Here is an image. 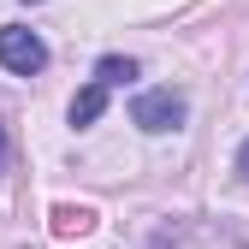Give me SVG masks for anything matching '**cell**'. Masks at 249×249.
Listing matches in <instances>:
<instances>
[{
  "mask_svg": "<svg viewBox=\"0 0 249 249\" xmlns=\"http://www.w3.org/2000/svg\"><path fill=\"white\" fill-rule=\"evenodd\" d=\"M0 160H6V131H0Z\"/></svg>",
  "mask_w": 249,
  "mask_h": 249,
  "instance_id": "cell-7",
  "label": "cell"
},
{
  "mask_svg": "<svg viewBox=\"0 0 249 249\" xmlns=\"http://www.w3.org/2000/svg\"><path fill=\"white\" fill-rule=\"evenodd\" d=\"M95 77H101L107 89H119V83H131V77H137V59H124V53H107L101 66H95Z\"/></svg>",
  "mask_w": 249,
  "mask_h": 249,
  "instance_id": "cell-5",
  "label": "cell"
},
{
  "mask_svg": "<svg viewBox=\"0 0 249 249\" xmlns=\"http://www.w3.org/2000/svg\"><path fill=\"white\" fill-rule=\"evenodd\" d=\"M184 113H190V107H184V95H178V89H142V95L131 101V124H142L148 137L178 131V124H184Z\"/></svg>",
  "mask_w": 249,
  "mask_h": 249,
  "instance_id": "cell-1",
  "label": "cell"
},
{
  "mask_svg": "<svg viewBox=\"0 0 249 249\" xmlns=\"http://www.w3.org/2000/svg\"><path fill=\"white\" fill-rule=\"evenodd\" d=\"M89 226H95V213H89V208H71V202L53 208V237H83Z\"/></svg>",
  "mask_w": 249,
  "mask_h": 249,
  "instance_id": "cell-4",
  "label": "cell"
},
{
  "mask_svg": "<svg viewBox=\"0 0 249 249\" xmlns=\"http://www.w3.org/2000/svg\"><path fill=\"white\" fill-rule=\"evenodd\" d=\"M30 6H36V0H30Z\"/></svg>",
  "mask_w": 249,
  "mask_h": 249,
  "instance_id": "cell-8",
  "label": "cell"
},
{
  "mask_svg": "<svg viewBox=\"0 0 249 249\" xmlns=\"http://www.w3.org/2000/svg\"><path fill=\"white\" fill-rule=\"evenodd\" d=\"M0 66L18 71V77H36L48 66V42L36 36V30H24V24H6L0 30Z\"/></svg>",
  "mask_w": 249,
  "mask_h": 249,
  "instance_id": "cell-2",
  "label": "cell"
},
{
  "mask_svg": "<svg viewBox=\"0 0 249 249\" xmlns=\"http://www.w3.org/2000/svg\"><path fill=\"white\" fill-rule=\"evenodd\" d=\"M237 172L249 178V137H243V148H237Z\"/></svg>",
  "mask_w": 249,
  "mask_h": 249,
  "instance_id": "cell-6",
  "label": "cell"
},
{
  "mask_svg": "<svg viewBox=\"0 0 249 249\" xmlns=\"http://www.w3.org/2000/svg\"><path fill=\"white\" fill-rule=\"evenodd\" d=\"M107 95H113V89H107L101 77H89V83L77 89V95H71V124H77V131H83V124H95V119H101Z\"/></svg>",
  "mask_w": 249,
  "mask_h": 249,
  "instance_id": "cell-3",
  "label": "cell"
}]
</instances>
